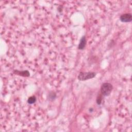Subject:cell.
Masks as SVG:
<instances>
[{
    "mask_svg": "<svg viewBox=\"0 0 132 132\" xmlns=\"http://www.w3.org/2000/svg\"><path fill=\"white\" fill-rule=\"evenodd\" d=\"M96 75V73L92 72H80L78 75V79L81 81H84L89 79H93Z\"/></svg>",
    "mask_w": 132,
    "mask_h": 132,
    "instance_id": "1",
    "label": "cell"
},
{
    "mask_svg": "<svg viewBox=\"0 0 132 132\" xmlns=\"http://www.w3.org/2000/svg\"><path fill=\"white\" fill-rule=\"evenodd\" d=\"M112 86L110 83H104L101 86V91L102 95L104 96H108L112 92Z\"/></svg>",
    "mask_w": 132,
    "mask_h": 132,
    "instance_id": "2",
    "label": "cell"
},
{
    "mask_svg": "<svg viewBox=\"0 0 132 132\" xmlns=\"http://www.w3.org/2000/svg\"><path fill=\"white\" fill-rule=\"evenodd\" d=\"M120 20L122 22H130L132 20V16L130 13L122 14L120 17Z\"/></svg>",
    "mask_w": 132,
    "mask_h": 132,
    "instance_id": "3",
    "label": "cell"
},
{
    "mask_svg": "<svg viewBox=\"0 0 132 132\" xmlns=\"http://www.w3.org/2000/svg\"><path fill=\"white\" fill-rule=\"evenodd\" d=\"M86 45V39L85 36H84L83 37H82V38L80 40V42L78 47L79 49L80 50H83L84 48H85Z\"/></svg>",
    "mask_w": 132,
    "mask_h": 132,
    "instance_id": "4",
    "label": "cell"
},
{
    "mask_svg": "<svg viewBox=\"0 0 132 132\" xmlns=\"http://www.w3.org/2000/svg\"><path fill=\"white\" fill-rule=\"evenodd\" d=\"M14 73L16 74L22 76H30V73L28 71H15L14 72Z\"/></svg>",
    "mask_w": 132,
    "mask_h": 132,
    "instance_id": "5",
    "label": "cell"
},
{
    "mask_svg": "<svg viewBox=\"0 0 132 132\" xmlns=\"http://www.w3.org/2000/svg\"><path fill=\"white\" fill-rule=\"evenodd\" d=\"M36 101V98L35 96H32V97H30L28 98V100H27V102L30 104H32L33 103H34Z\"/></svg>",
    "mask_w": 132,
    "mask_h": 132,
    "instance_id": "6",
    "label": "cell"
},
{
    "mask_svg": "<svg viewBox=\"0 0 132 132\" xmlns=\"http://www.w3.org/2000/svg\"><path fill=\"white\" fill-rule=\"evenodd\" d=\"M49 97H50V100H54V99L56 97V95L55 94V93L54 92H52V93H51L50 94H49Z\"/></svg>",
    "mask_w": 132,
    "mask_h": 132,
    "instance_id": "7",
    "label": "cell"
},
{
    "mask_svg": "<svg viewBox=\"0 0 132 132\" xmlns=\"http://www.w3.org/2000/svg\"><path fill=\"white\" fill-rule=\"evenodd\" d=\"M101 102H102V98H101V96H99L97 98V102L98 104L100 105L101 103Z\"/></svg>",
    "mask_w": 132,
    "mask_h": 132,
    "instance_id": "8",
    "label": "cell"
}]
</instances>
